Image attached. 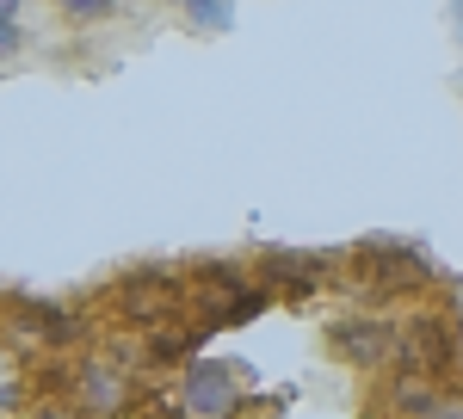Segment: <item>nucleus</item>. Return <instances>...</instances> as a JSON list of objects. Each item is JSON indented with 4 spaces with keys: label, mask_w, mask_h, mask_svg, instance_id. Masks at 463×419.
<instances>
[{
    "label": "nucleus",
    "mask_w": 463,
    "mask_h": 419,
    "mask_svg": "<svg viewBox=\"0 0 463 419\" xmlns=\"http://www.w3.org/2000/svg\"><path fill=\"white\" fill-rule=\"evenodd\" d=\"M241 407V388H235V370L216 364V358H198L185 364V414L192 419H229Z\"/></svg>",
    "instance_id": "nucleus-1"
},
{
    "label": "nucleus",
    "mask_w": 463,
    "mask_h": 419,
    "mask_svg": "<svg viewBox=\"0 0 463 419\" xmlns=\"http://www.w3.org/2000/svg\"><path fill=\"white\" fill-rule=\"evenodd\" d=\"M334 346L346 351L353 364H383L390 346H395V333L377 327V321H340V327H334Z\"/></svg>",
    "instance_id": "nucleus-2"
},
{
    "label": "nucleus",
    "mask_w": 463,
    "mask_h": 419,
    "mask_svg": "<svg viewBox=\"0 0 463 419\" xmlns=\"http://www.w3.org/2000/svg\"><path fill=\"white\" fill-rule=\"evenodd\" d=\"M408 358H414L420 370H445V364H451V340L439 333V321L420 314V321L408 327Z\"/></svg>",
    "instance_id": "nucleus-3"
},
{
    "label": "nucleus",
    "mask_w": 463,
    "mask_h": 419,
    "mask_svg": "<svg viewBox=\"0 0 463 419\" xmlns=\"http://www.w3.org/2000/svg\"><path fill=\"white\" fill-rule=\"evenodd\" d=\"M118 6L111 0H62V19H74V25H93V19H111Z\"/></svg>",
    "instance_id": "nucleus-4"
},
{
    "label": "nucleus",
    "mask_w": 463,
    "mask_h": 419,
    "mask_svg": "<svg viewBox=\"0 0 463 419\" xmlns=\"http://www.w3.org/2000/svg\"><path fill=\"white\" fill-rule=\"evenodd\" d=\"M25 43V25H19V6H0V56H13Z\"/></svg>",
    "instance_id": "nucleus-5"
},
{
    "label": "nucleus",
    "mask_w": 463,
    "mask_h": 419,
    "mask_svg": "<svg viewBox=\"0 0 463 419\" xmlns=\"http://www.w3.org/2000/svg\"><path fill=\"white\" fill-rule=\"evenodd\" d=\"M192 25H229V6H185Z\"/></svg>",
    "instance_id": "nucleus-6"
},
{
    "label": "nucleus",
    "mask_w": 463,
    "mask_h": 419,
    "mask_svg": "<svg viewBox=\"0 0 463 419\" xmlns=\"http://www.w3.org/2000/svg\"><path fill=\"white\" fill-rule=\"evenodd\" d=\"M458 19H463V6H458Z\"/></svg>",
    "instance_id": "nucleus-7"
}]
</instances>
